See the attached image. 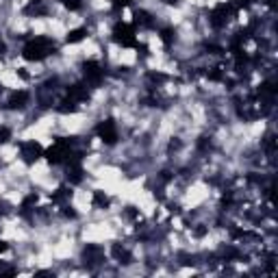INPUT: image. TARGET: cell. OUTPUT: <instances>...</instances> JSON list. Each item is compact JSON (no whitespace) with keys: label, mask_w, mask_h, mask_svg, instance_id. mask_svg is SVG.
<instances>
[{"label":"cell","mask_w":278,"mask_h":278,"mask_svg":"<svg viewBox=\"0 0 278 278\" xmlns=\"http://www.w3.org/2000/svg\"><path fill=\"white\" fill-rule=\"evenodd\" d=\"M55 52H57V43L50 37H31L24 43L22 57L26 61H43L50 55H55Z\"/></svg>","instance_id":"6da1fadb"},{"label":"cell","mask_w":278,"mask_h":278,"mask_svg":"<svg viewBox=\"0 0 278 278\" xmlns=\"http://www.w3.org/2000/svg\"><path fill=\"white\" fill-rule=\"evenodd\" d=\"M74 154V148H72V139H65V137H59L52 142V146L48 150H43V156L50 165H59V163H65L70 156Z\"/></svg>","instance_id":"7a4b0ae2"},{"label":"cell","mask_w":278,"mask_h":278,"mask_svg":"<svg viewBox=\"0 0 278 278\" xmlns=\"http://www.w3.org/2000/svg\"><path fill=\"white\" fill-rule=\"evenodd\" d=\"M111 37L113 41L122 48H133L137 43V35H135V26L133 24H126V22H118L111 31Z\"/></svg>","instance_id":"3957f363"},{"label":"cell","mask_w":278,"mask_h":278,"mask_svg":"<svg viewBox=\"0 0 278 278\" xmlns=\"http://www.w3.org/2000/svg\"><path fill=\"white\" fill-rule=\"evenodd\" d=\"M96 135H98V139L102 144H107V146H115L118 144V124H115V120L113 118H107V120H102L98 126H96Z\"/></svg>","instance_id":"277c9868"},{"label":"cell","mask_w":278,"mask_h":278,"mask_svg":"<svg viewBox=\"0 0 278 278\" xmlns=\"http://www.w3.org/2000/svg\"><path fill=\"white\" fill-rule=\"evenodd\" d=\"M233 13H235V5L233 3H220L211 13H208V22H211L213 29H224Z\"/></svg>","instance_id":"5b68a950"},{"label":"cell","mask_w":278,"mask_h":278,"mask_svg":"<svg viewBox=\"0 0 278 278\" xmlns=\"http://www.w3.org/2000/svg\"><path fill=\"white\" fill-rule=\"evenodd\" d=\"M83 78H85V83L89 87H100L102 78H104L102 65L98 63V61H94V59L85 61V63H83Z\"/></svg>","instance_id":"8992f818"},{"label":"cell","mask_w":278,"mask_h":278,"mask_svg":"<svg viewBox=\"0 0 278 278\" xmlns=\"http://www.w3.org/2000/svg\"><path fill=\"white\" fill-rule=\"evenodd\" d=\"M20 156L26 165H33L35 161H39L43 156V146L35 139H29V142H22L20 144Z\"/></svg>","instance_id":"52a82bcc"},{"label":"cell","mask_w":278,"mask_h":278,"mask_svg":"<svg viewBox=\"0 0 278 278\" xmlns=\"http://www.w3.org/2000/svg\"><path fill=\"white\" fill-rule=\"evenodd\" d=\"M81 259H83L85 267L94 269L104 261V250L100 246H96V243H87V246L83 248V252H81Z\"/></svg>","instance_id":"ba28073f"},{"label":"cell","mask_w":278,"mask_h":278,"mask_svg":"<svg viewBox=\"0 0 278 278\" xmlns=\"http://www.w3.org/2000/svg\"><path fill=\"white\" fill-rule=\"evenodd\" d=\"M65 163H67V168H65V178H67V182H72V185H78V182L83 180V163H81V154L74 152Z\"/></svg>","instance_id":"9c48e42d"},{"label":"cell","mask_w":278,"mask_h":278,"mask_svg":"<svg viewBox=\"0 0 278 278\" xmlns=\"http://www.w3.org/2000/svg\"><path fill=\"white\" fill-rule=\"evenodd\" d=\"M29 102H31V94L24 91V89H17V91H13L11 96H9L7 109H11V111H22V109H26V104H29Z\"/></svg>","instance_id":"30bf717a"},{"label":"cell","mask_w":278,"mask_h":278,"mask_svg":"<svg viewBox=\"0 0 278 278\" xmlns=\"http://www.w3.org/2000/svg\"><path fill=\"white\" fill-rule=\"evenodd\" d=\"M67 98L74 100L76 104L89 102V89H87V85H83V83H74L67 87Z\"/></svg>","instance_id":"8fae6325"},{"label":"cell","mask_w":278,"mask_h":278,"mask_svg":"<svg viewBox=\"0 0 278 278\" xmlns=\"http://www.w3.org/2000/svg\"><path fill=\"white\" fill-rule=\"evenodd\" d=\"M111 257L118 261V263L122 265H130L133 263V254H130V250L124 248L122 243H113V248H111Z\"/></svg>","instance_id":"7c38bea8"},{"label":"cell","mask_w":278,"mask_h":278,"mask_svg":"<svg viewBox=\"0 0 278 278\" xmlns=\"http://www.w3.org/2000/svg\"><path fill=\"white\" fill-rule=\"evenodd\" d=\"M24 15H31V17L48 15V7L43 0H29V5L24 7Z\"/></svg>","instance_id":"4fadbf2b"},{"label":"cell","mask_w":278,"mask_h":278,"mask_svg":"<svg viewBox=\"0 0 278 278\" xmlns=\"http://www.w3.org/2000/svg\"><path fill=\"white\" fill-rule=\"evenodd\" d=\"M133 26H139V29H150L152 26V15L144 11V9H137L133 15Z\"/></svg>","instance_id":"5bb4252c"},{"label":"cell","mask_w":278,"mask_h":278,"mask_svg":"<svg viewBox=\"0 0 278 278\" xmlns=\"http://www.w3.org/2000/svg\"><path fill=\"white\" fill-rule=\"evenodd\" d=\"M37 200H39V196L35 194H29V196H24V200H22V204H20V213L24 215V217H29V213L35 208V204H37Z\"/></svg>","instance_id":"9a60e30c"},{"label":"cell","mask_w":278,"mask_h":278,"mask_svg":"<svg viewBox=\"0 0 278 278\" xmlns=\"http://www.w3.org/2000/svg\"><path fill=\"white\" fill-rule=\"evenodd\" d=\"M70 198H72V191H70L67 187H59L55 194H52V202L55 204H65V202H70Z\"/></svg>","instance_id":"2e32d148"},{"label":"cell","mask_w":278,"mask_h":278,"mask_svg":"<svg viewBox=\"0 0 278 278\" xmlns=\"http://www.w3.org/2000/svg\"><path fill=\"white\" fill-rule=\"evenodd\" d=\"M111 204V200H109V196L104 194V191H100V189H96L94 191V206L96 208H107Z\"/></svg>","instance_id":"e0dca14e"},{"label":"cell","mask_w":278,"mask_h":278,"mask_svg":"<svg viewBox=\"0 0 278 278\" xmlns=\"http://www.w3.org/2000/svg\"><path fill=\"white\" fill-rule=\"evenodd\" d=\"M87 37V29H72L67 35H65V41L67 43H78Z\"/></svg>","instance_id":"ac0fdd59"},{"label":"cell","mask_w":278,"mask_h":278,"mask_svg":"<svg viewBox=\"0 0 278 278\" xmlns=\"http://www.w3.org/2000/svg\"><path fill=\"white\" fill-rule=\"evenodd\" d=\"M55 109H57L59 113H76V111H78V104H76L74 100H70V98H63Z\"/></svg>","instance_id":"d6986e66"},{"label":"cell","mask_w":278,"mask_h":278,"mask_svg":"<svg viewBox=\"0 0 278 278\" xmlns=\"http://www.w3.org/2000/svg\"><path fill=\"white\" fill-rule=\"evenodd\" d=\"M61 5H63L67 11H78L83 5H81V0H61Z\"/></svg>","instance_id":"ffe728a7"},{"label":"cell","mask_w":278,"mask_h":278,"mask_svg":"<svg viewBox=\"0 0 278 278\" xmlns=\"http://www.w3.org/2000/svg\"><path fill=\"white\" fill-rule=\"evenodd\" d=\"M161 39H163L165 46H170V43L174 41V31H172V29H163V31H161Z\"/></svg>","instance_id":"44dd1931"},{"label":"cell","mask_w":278,"mask_h":278,"mask_svg":"<svg viewBox=\"0 0 278 278\" xmlns=\"http://www.w3.org/2000/svg\"><path fill=\"white\" fill-rule=\"evenodd\" d=\"M111 5L115 11H120V9H126V7L133 5V0H111Z\"/></svg>","instance_id":"7402d4cb"},{"label":"cell","mask_w":278,"mask_h":278,"mask_svg":"<svg viewBox=\"0 0 278 278\" xmlns=\"http://www.w3.org/2000/svg\"><path fill=\"white\" fill-rule=\"evenodd\" d=\"M61 213H63L65 217H70V220H74V217H76V211H74V208L70 206L67 202H65V204H61Z\"/></svg>","instance_id":"603a6c76"},{"label":"cell","mask_w":278,"mask_h":278,"mask_svg":"<svg viewBox=\"0 0 278 278\" xmlns=\"http://www.w3.org/2000/svg\"><path fill=\"white\" fill-rule=\"evenodd\" d=\"M9 139H11V130L7 126H0V144H7Z\"/></svg>","instance_id":"cb8c5ba5"},{"label":"cell","mask_w":278,"mask_h":278,"mask_svg":"<svg viewBox=\"0 0 278 278\" xmlns=\"http://www.w3.org/2000/svg\"><path fill=\"white\" fill-rule=\"evenodd\" d=\"M17 269L13 265H0V276H13Z\"/></svg>","instance_id":"d4e9b609"},{"label":"cell","mask_w":278,"mask_h":278,"mask_svg":"<svg viewBox=\"0 0 278 278\" xmlns=\"http://www.w3.org/2000/svg\"><path fill=\"white\" fill-rule=\"evenodd\" d=\"M9 213H11V204H9L7 200H0V217H5Z\"/></svg>","instance_id":"484cf974"},{"label":"cell","mask_w":278,"mask_h":278,"mask_svg":"<svg viewBox=\"0 0 278 278\" xmlns=\"http://www.w3.org/2000/svg\"><path fill=\"white\" fill-rule=\"evenodd\" d=\"M206 76L211 78V81H222V72H220V67H211V72H206Z\"/></svg>","instance_id":"4316f807"},{"label":"cell","mask_w":278,"mask_h":278,"mask_svg":"<svg viewBox=\"0 0 278 278\" xmlns=\"http://www.w3.org/2000/svg\"><path fill=\"white\" fill-rule=\"evenodd\" d=\"M126 217H130V220H135V217H139L137 208H135V206H126Z\"/></svg>","instance_id":"83f0119b"},{"label":"cell","mask_w":278,"mask_h":278,"mask_svg":"<svg viewBox=\"0 0 278 278\" xmlns=\"http://www.w3.org/2000/svg\"><path fill=\"white\" fill-rule=\"evenodd\" d=\"M200 150H206V148H211V142H208V139L206 137H200Z\"/></svg>","instance_id":"f1b7e54d"},{"label":"cell","mask_w":278,"mask_h":278,"mask_svg":"<svg viewBox=\"0 0 278 278\" xmlns=\"http://www.w3.org/2000/svg\"><path fill=\"white\" fill-rule=\"evenodd\" d=\"M5 52H7V43H5V39L0 37V59L5 57Z\"/></svg>","instance_id":"f546056e"},{"label":"cell","mask_w":278,"mask_h":278,"mask_svg":"<svg viewBox=\"0 0 278 278\" xmlns=\"http://www.w3.org/2000/svg\"><path fill=\"white\" fill-rule=\"evenodd\" d=\"M7 250H9L7 241H3V239H0V254H3V252H7Z\"/></svg>","instance_id":"4dcf8cb0"},{"label":"cell","mask_w":278,"mask_h":278,"mask_svg":"<svg viewBox=\"0 0 278 278\" xmlns=\"http://www.w3.org/2000/svg\"><path fill=\"white\" fill-rule=\"evenodd\" d=\"M17 74H20V78H24V81H29V74L24 72V67H20V70H17Z\"/></svg>","instance_id":"1f68e13d"},{"label":"cell","mask_w":278,"mask_h":278,"mask_svg":"<svg viewBox=\"0 0 278 278\" xmlns=\"http://www.w3.org/2000/svg\"><path fill=\"white\" fill-rule=\"evenodd\" d=\"M204 233H206V228H198V230H196V237H202Z\"/></svg>","instance_id":"d6a6232c"},{"label":"cell","mask_w":278,"mask_h":278,"mask_svg":"<svg viewBox=\"0 0 278 278\" xmlns=\"http://www.w3.org/2000/svg\"><path fill=\"white\" fill-rule=\"evenodd\" d=\"M35 276H55V274H52V272H37Z\"/></svg>","instance_id":"836d02e7"},{"label":"cell","mask_w":278,"mask_h":278,"mask_svg":"<svg viewBox=\"0 0 278 278\" xmlns=\"http://www.w3.org/2000/svg\"><path fill=\"white\" fill-rule=\"evenodd\" d=\"M165 5H178V0H163Z\"/></svg>","instance_id":"e575fe53"},{"label":"cell","mask_w":278,"mask_h":278,"mask_svg":"<svg viewBox=\"0 0 278 278\" xmlns=\"http://www.w3.org/2000/svg\"><path fill=\"white\" fill-rule=\"evenodd\" d=\"M0 91H3V85H0Z\"/></svg>","instance_id":"d590c367"}]
</instances>
